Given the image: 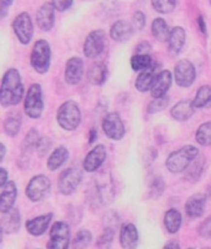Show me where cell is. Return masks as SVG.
<instances>
[{
	"label": "cell",
	"instance_id": "1",
	"mask_svg": "<svg viewBox=\"0 0 211 249\" xmlns=\"http://www.w3.org/2000/svg\"><path fill=\"white\" fill-rule=\"evenodd\" d=\"M25 93L21 75L17 69H9L4 74L0 84V105L3 107H12L21 102Z\"/></svg>",
	"mask_w": 211,
	"mask_h": 249
},
{
	"label": "cell",
	"instance_id": "2",
	"mask_svg": "<svg viewBox=\"0 0 211 249\" xmlns=\"http://www.w3.org/2000/svg\"><path fill=\"white\" fill-rule=\"evenodd\" d=\"M197 156H199V150L195 146H192V144H186V146L174 151V152L168 156L165 166L169 172H184Z\"/></svg>",
	"mask_w": 211,
	"mask_h": 249
},
{
	"label": "cell",
	"instance_id": "3",
	"mask_svg": "<svg viewBox=\"0 0 211 249\" xmlns=\"http://www.w3.org/2000/svg\"><path fill=\"white\" fill-rule=\"evenodd\" d=\"M82 120L81 110L72 100L64 102L57 111V124L65 131H75Z\"/></svg>",
	"mask_w": 211,
	"mask_h": 249
},
{
	"label": "cell",
	"instance_id": "4",
	"mask_svg": "<svg viewBox=\"0 0 211 249\" xmlns=\"http://www.w3.org/2000/svg\"><path fill=\"white\" fill-rule=\"evenodd\" d=\"M30 64L37 74H46L51 65L50 44L44 39L37 40L31 50Z\"/></svg>",
	"mask_w": 211,
	"mask_h": 249
},
{
	"label": "cell",
	"instance_id": "5",
	"mask_svg": "<svg viewBox=\"0 0 211 249\" xmlns=\"http://www.w3.org/2000/svg\"><path fill=\"white\" fill-rule=\"evenodd\" d=\"M44 97H42V88L40 84H32L26 92L24 100V111L26 116L32 120H37L41 117L44 112Z\"/></svg>",
	"mask_w": 211,
	"mask_h": 249
},
{
	"label": "cell",
	"instance_id": "6",
	"mask_svg": "<svg viewBox=\"0 0 211 249\" xmlns=\"http://www.w3.org/2000/svg\"><path fill=\"white\" fill-rule=\"evenodd\" d=\"M51 191V181L48 176L36 175L26 186L25 195L31 202H41L46 198Z\"/></svg>",
	"mask_w": 211,
	"mask_h": 249
},
{
	"label": "cell",
	"instance_id": "7",
	"mask_svg": "<svg viewBox=\"0 0 211 249\" xmlns=\"http://www.w3.org/2000/svg\"><path fill=\"white\" fill-rule=\"evenodd\" d=\"M95 196H96V201L102 206L110 204L114 198V186H113L112 177L108 172L99 173L96 176Z\"/></svg>",
	"mask_w": 211,
	"mask_h": 249
},
{
	"label": "cell",
	"instance_id": "8",
	"mask_svg": "<svg viewBox=\"0 0 211 249\" xmlns=\"http://www.w3.org/2000/svg\"><path fill=\"white\" fill-rule=\"evenodd\" d=\"M71 246L70 227L66 222H55L51 227L50 241L48 248L50 249H67Z\"/></svg>",
	"mask_w": 211,
	"mask_h": 249
},
{
	"label": "cell",
	"instance_id": "9",
	"mask_svg": "<svg viewBox=\"0 0 211 249\" xmlns=\"http://www.w3.org/2000/svg\"><path fill=\"white\" fill-rule=\"evenodd\" d=\"M13 30L20 44L28 45L34 36V24L26 12L20 13L13 21Z\"/></svg>",
	"mask_w": 211,
	"mask_h": 249
},
{
	"label": "cell",
	"instance_id": "10",
	"mask_svg": "<svg viewBox=\"0 0 211 249\" xmlns=\"http://www.w3.org/2000/svg\"><path fill=\"white\" fill-rule=\"evenodd\" d=\"M82 177H83V175H82V171L80 168H66V170L62 171L59 177V183H57L59 191L65 196L72 195L77 190V187L81 184Z\"/></svg>",
	"mask_w": 211,
	"mask_h": 249
},
{
	"label": "cell",
	"instance_id": "11",
	"mask_svg": "<svg viewBox=\"0 0 211 249\" xmlns=\"http://www.w3.org/2000/svg\"><path fill=\"white\" fill-rule=\"evenodd\" d=\"M102 128L106 136L113 141H121L126 135L123 121L117 112H110L104 116L102 121Z\"/></svg>",
	"mask_w": 211,
	"mask_h": 249
},
{
	"label": "cell",
	"instance_id": "12",
	"mask_svg": "<svg viewBox=\"0 0 211 249\" xmlns=\"http://www.w3.org/2000/svg\"><path fill=\"white\" fill-rule=\"evenodd\" d=\"M174 76L178 86L180 88H190L196 79V70L193 62L189 60H179L175 64Z\"/></svg>",
	"mask_w": 211,
	"mask_h": 249
},
{
	"label": "cell",
	"instance_id": "13",
	"mask_svg": "<svg viewBox=\"0 0 211 249\" xmlns=\"http://www.w3.org/2000/svg\"><path fill=\"white\" fill-rule=\"evenodd\" d=\"M106 46V34L103 30H93L87 35L83 44V53L88 59H96Z\"/></svg>",
	"mask_w": 211,
	"mask_h": 249
},
{
	"label": "cell",
	"instance_id": "14",
	"mask_svg": "<svg viewBox=\"0 0 211 249\" xmlns=\"http://www.w3.org/2000/svg\"><path fill=\"white\" fill-rule=\"evenodd\" d=\"M107 157V150L103 144H97L88 152L83 161V170L86 172H95L101 167Z\"/></svg>",
	"mask_w": 211,
	"mask_h": 249
},
{
	"label": "cell",
	"instance_id": "15",
	"mask_svg": "<svg viewBox=\"0 0 211 249\" xmlns=\"http://www.w3.org/2000/svg\"><path fill=\"white\" fill-rule=\"evenodd\" d=\"M83 76V61L81 57L73 56L68 59L65 68V80L68 85H77Z\"/></svg>",
	"mask_w": 211,
	"mask_h": 249
},
{
	"label": "cell",
	"instance_id": "16",
	"mask_svg": "<svg viewBox=\"0 0 211 249\" xmlns=\"http://www.w3.org/2000/svg\"><path fill=\"white\" fill-rule=\"evenodd\" d=\"M55 10L52 3L42 4L36 13V24L42 31H50L55 25Z\"/></svg>",
	"mask_w": 211,
	"mask_h": 249
},
{
	"label": "cell",
	"instance_id": "17",
	"mask_svg": "<svg viewBox=\"0 0 211 249\" xmlns=\"http://www.w3.org/2000/svg\"><path fill=\"white\" fill-rule=\"evenodd\" d=\"M206 199H208V196L204 193H195V195L190 196L185 203L186 215L192 219L201 217L205 211Z\"/></svg>",
	"mask_w": 211,
	"mask_h": 249
},
{
	"label": "cell",
	"instance_id": "18",
	"mask_svg": "<svg viewBox=\"0 0 211 249\" xmlns=\"http://www.w3.org/2000/svg\"><path fill=\"white\" fill-rule=\"evenodd\" d=\"M3 188V192L0 193V212L6 213L14 208L17 198V186L14 181H9Z\"/></svg>",
	"mask_w": 211,
	"mask_h": 249
},
{
	"label": "cell",
	"instance_id": "19",
	"mask_svg": "<svg viewBox=\"0 0 211 249\" xmlns=\"http://www.w3.org/2000/svg\"><path fill=\"white\" fill-rule=\"evenodd\" d=\"M172 72L169 70H163L161 71V72H158L154 84H153L152 90H150L153 99H155V97L165 96L168 90L170 89V86H172Z\"/></svg>",
	"mask_w": 211,
	"mask_h": 249
},
{
	"label": "cell",
	"instance_id": "20",
	"mask_svg": "<svg viewBox=\"0 0 211 249\" xmlns=\"http://www.w3.org/2000/svg\"><path fill=\"white\" fill-rule=\"evenodd\" d=\"M52 217H54L52 213H46V214L39 215V217H35L32 218V219H29V221H26L25 224L26 231H28L31 235H34V237L42 235L46 232L49 226H50Z\"/></svg>",
	"mask_w": 211,
	"mask_h": 249
},
{
	"label": "cell",
	"instance_id": "21",
	"mask_svg": "<svg viewBox=\"0 0 211 249\" xmlns=\"http://www.w3.org/2000/svg\"><path fill=\"white\" fill-rule=\"evenodd\" d=\"M20 226H21V214H20L17 208H13L9 212H6L0 221V228L6 234L19 232Z\"/></svg>",
	"mask_w": 211,
	"mask_h": 249
},
{
	"label": "cell",
	"instance_id": "22",
	"mask_svg": "<svg viewBox=\"0 0 211 249\" xmlns=\"http://www.w3.org/2000/svg\"><path fill=\"white\" fill-rule=\"evenodd\" d=\"M139 235L137 227L132 223H128L122 227L121 234H119V243L124 249H134L138 246Z\"/></svg>",
	"mask_w": 211,
	"mask_h": 249
},
{
	"label": "cell",
	"instance_id": "23",
	"mask_svg": "<svg viewBox=\"0 0 211 249\" xmlns=\"http://www.w3.org/2000/svg\"><path fill=\"white\" fill-rule=\"evenodd\" d=\"M186 34L185 30L180 26H175L170 30V35L168 39V50L169 54H172L173 56L178 55L183 49L184 44H185Z\"/></svg>",
	"mask_w": 211,
	"mask_h": 249
},
{
	"label": "cell",
	"instance_id": "24",
	"mask_svg": "<svg viewBox=\"0 0 211 249\" xmlns=\"http://www.w3.org/2000/svg\"><path fill=\"white\" fill-rule=\"evenodd\" d=\"M110 34L114 41H127L133 35V25L127 20H118L111 26Z\"/></svg>",
	"mask_w": 211,
	"mask_h": 249
},
{
	"label": "cell",
	"instance_id": "25",
	"mask_svg": "<svg viewBox=\"0 0 211 249\" xmlns=\"http://www.w3.org/2000/svg\"><path fill=\"white\" fill-rule=\"evenodd\" d=\"M195 105L194 102L190 100H183V101L178 102L177 105L173 106L170 115L177 121H186L195 113Z\"/></svg>",
	"mask_w": 211,
	"mask_h": 249
},
{
	"label": "cell",
	"instance_id": "26",
	"mask_svg": "<svg viewBox=\"0 0 211 249\" xmlns=\"http://www.w3.org/2000/svg\"><path fill=\"white\" fill-rule=\"evenodd\" d=\"M157 75L158 74L157 71H155V65L141 71V74L138 75V77L135 80V88H137V90L141 91V92H146V91L152 90Z\"/></svg>",
	"mask_w": 211,
	"mask_h": 249
},
{
	"label": "cell",
	"instance_id": "27",
	"mask_svg": "<svg viewBox=\"0 0 211 249\" xmlns=\"http://www.w3.org/2000/svg\"><path fill=\"white\" fill-rule=\"evenodd\" d=\"M108 77V69L104 62H96L90 68L87 79L92 85H103Z\"/></svg>",
	"mask_w": 211,
	"mask_h": 249
},
{
	"label": "cell",
	"instance_id": "28",
	"mask_svg": "<svg viewBox=\"0 0 211 249\" xmlns=\"http://www.w3.org/2000/svg\"><path fill=\"white\" fill-rule=\"evenodd\" d=\"M23 124V117L19 111H10L6 115L5 121H4V131L8 136L15 137L20 132Z\"/></svg>",
	"mask_w": 211,
	"mask_h": 249
},
{
	"label": "cell",
	"instance_id": "29",
	"mask_svg": "<svg viewBox=\"0 0 211 249\" xmlns=\"http://www.w3.org/2000/svg\"><path fill=\"white\" fill-rule=\"evenodd\" d=\"M68 150L65 146H60L56 150L52 151V153L50 155L48 160V168L50 171H56L61 167L62 164L65 163L68 160Z\"/></svg>",
	"mask_w": 211,
	"mask_h": 249
},
{
	"label": "cell",
	"instance_id": "30",
	"mask_svg": "<svg viewBox=\"0 0 211 249\" xmlns=\"http://www.w3.org/2000/svg\"><path fill=\"white\" fill-rule=\"evenodd\" d=\"M181 223H183V217H181V213L179 212L175 208L166 211L165 215H164V224H165V228L169 233H177L178 231L180 230Z\"/></svg>",
	"mask_w": 211,
	"mask_h": 249
},
{
	"label": "cell",
	"instance_id": "31",
	"mask_svg": "<svg viewBox=\"0 0 211 249\" xmlns=\"http://www.w3.org/2000/svg\"><path fill=\"white\" fill-rule=\"evenodd\" d=\"M152 34L159 41H168L169 35H170V29L168 24L162 18H157L152 23Z\"/></svg>",
	"mask_w": 211,
	"mask_h": 249
},
{
	"label": "cell",
	"instance_id": "32",
	"mask_svg": "<svg viewBox=\"0 0 211 249\" xmlns=\"http://www.w3.org/2000/svg\"><path fill=\"white\" fill-rule=\"evenodd\" d=\"M196 108L211 107V86L204 85L197 90L195 99L193 100Z\"/></svg>",
	"mask_w": 211,
	"mask_h": 249
},
{
	"label": "cell",
	"instance_id": "33",
	"mask_svg": "<svg viewBox=\"0 0 211 249\" xmlns=\"http://www.w3.org/2000/svg\"><path fill=\"white\" fill-rule=\"evenodd\" d=\"M204 164H205V160H204L203 156H201V157H199V156H197L196 159H195L194 161L190 163V166H189V167L185 170L186 171L185 179H188V181H192V182L197 181V179L200 178L201 173H203Z\"/></svg>",
	"mask_w": 211,
	"mask_h": 249
},
{
	"label": "cell",
	"instance_id": "34",
	"mask_svg": "<svg viewBox=\"0 0 211 249\" xmlns=\"http://www.w3.org/2000/svg\"><path fill=\"white\" fill-rule=\"evenodd\" d=\"M153 65H154L153 59L149 54H135L134 56L130 57V66L137 72L152 68Z\"/></svg>",
	"mask_w": 211,
	"mask_h": 249
},
{
	"label": "cell",
	"instance_id": "35",
	"mask_svg": "<svg viewBox=\"0 0 211 249\" xmlns=\"http://www.w3.org/2000/svg\"><path fill=\"white\" fill-rule=\"evenodd\" d=\"M196 142L201 146H211V121L200 124L195 135Z\"/></svg>",
	"mask_w": 211,
	"mask_h": 249
},
{
	"label": "cell",
	"instance_id": "36",
	"mask_svg": "<svg viewBox=\"0 0 211 249\" xmlns=\"http://www.w3.org/2000/svg\"><path fill=\"white\" fill-rule=\"evenodd\" d=\"M91 239H92V233L90 231L82 230L77 232V234L75 235L72 243H71V247L76 249L84 248V247H87L91 243Z\"/></svg>",
	"mask_w": 211,
	"mask_h": 249
},
{
	"label": "cell",
	"instance_id": "37",
	"mask_svg": "<svg viewBox=\"0 0 211 249\" xmlns=\"http://www.w3.org/2000/svg\"><path fill=\"white\" fill-rule=\"evenodd\" d=\"M152 5L157 13L169 14L175 9L177 0H152Z\"/></svg>",
	"mask_w": 211,
	"mask_h": 249
},
{
	"label": "cell",
	"instance_id": "38",
	"mask_svg": "<svg viewBox=\"0 0 211 249\" xmlns=\"http://www.w3.org/2000/svg\"><path fill=\"white\" fill-rule=\"evenodd\" d=\"M113 237H114V230L110 228V227H106L102 233V235H99L98 239H97V247H101V248H108V247L112 244Z\"/></svg>",
	"mask_w": 211,
	"mask_h": 249
},
{
	"label": "cell",
	"instance_id": "39",
	"mask_svg": "<svg viewBox=\"0 0 211 249\" xmlns=\"http://www.w3.org/2000/svg\"><path fill=\"white\" fill-rule=\"evenodd\" d=\"M169 104V99L166 96L155 97L149 105H148V112L149 113H158L161 111L165 110Z\"/></svg>",
	"mask_w": 211,
	"mask_h": 249
},
{
	"label": "cell",
	"instance_id": "40",
	"mask_svg": "<svg viewBox=\"0 0 211 249\" xmlns=\"http://www.w3.org/2000/svg\"><path fill=\"white\" fill-rule=\"evenodd\" d=\"M164 190H165V184H164V181L162 178H155L153 181L152 186H150V197L152 198H158L159 196L163 195Z\"/></svg>",
	"mask_w": 211,
	"mask_h": 249
},
{
	"label": "cell",
	"instance_id": "41",
	"mask_svg": "<svg viewBox=\"0 0 211 249\" xmlns=\"http://www.w3.org/2000/svg\"><path fill=\"white\" fill-rule=\"evenodd\" d=\"M51 148V141L48 137H40L39 141H37L36 146H35V150L39 153V156H45L46 153L50 151Z\"/></svg>",
	"mask_w": 211,
	"mask_h": 249
},
{
	"label": "cell",
	"instance_id": "42",
	"mask_svg": "<svg viewBox=\"0 0 211 249\" xmlns=\"http://www.w3.org/2000/svg\"><path fill=\"white\" fill-rule=\"evenodd\" d=\"M197 232H199L200 237L205 238V239L211 238V214L206 218L203 223L200 224L199 228H197Z\"/></svg>",
	"mask_w": 211,
	"mask_h": 249
},
{
	"label": "cell",
	"instance_id": "43",
	"mask_svg": "<svg viewBox=\"0 0 211 249\" xmlns=\"http://www.w3.org/2000/svg\"><path fill=\"white\" fill-rule=\"evenodd\" d=\"M133 25L137 30H142L146 26V15H144L143 12L138 10L135 12L134 15H133Z\"/></svg>",
	"mask_w": 211,
	"mask_h": 249
},
{
	"label": "cell",
	"instance_id": "44",
	"mask_svg": "<svg viewBox=\"0 0 211 249\" xmlns=\"http://www.w3.org/2000/svg\"><path fill=\"white\" fill-rule=\"evenodd\" d=\"M51 3L57 12H66L72 6L73 0H51Z\"/></svg>",
	"mask_w": 211,
	"mask_h": 249
},
{
	"label": "cell",
	"instance_id": "45",
	"mask_svg": "<svg viewBox=\"0 0 211 249\" xmlns=\"http://www.w3.org/2000/svg\"><path fill=\"white\" fill-rule=\"evenodd\" d=\"M9 182V172L5 168L0 167V188H3Z\"/></svg>",
	"mask_w": 211,
	"mask_h": 249
},
{
	"label": "cell",
	"instance_id": "46",
	"mask_svg": "<svg viewBox=\"0 0 211 249\" xmlns=\"http://www.w3.org/2000/svg\"><path fill=\"white\" fill-rule=\"evenodd\" d=\"M197 24H199V28L200 30H201V33H203V34H206V24L203 17H199V19H197Z\"/></svg>",
	"mask_w": 211,
	"mask_h": 249
},
{
	"label": "cell",
	"instance_id": "47",
	"mask_svg": "<svg viewBox=\"0 0 211 249\" xmlns=\"http://www.w3.org/2000/svg\"><path fill=\"white\" fill-rule=\"evenodd\" d=\"M6 155V147H5V144L1 143L0 142V163H1V161L4 160V157H5Z\"/></svg>",
	"mask_w": 211,
	"mask_h": 249
},
{
	"label": "cell",
	"instance_id": "48",
	"mask_svg": "<svg viewBox=\"0 0 211 249\" xmlns=\"http://www.w3.org/2000/svg\"><path fill=\"white\" fill-rule=\"evenodd\" d=\"M96 137H97L96 128H92L90 132V140H88V142H90V143H93V142L96 141Z\"/></svg>",
	"mask_w": 211,
	"mask_h": 249
},
{
	"label": "cell",
	"instance_id": "49",
	"mask_svg": "<svg viewBox=\"0 0 211 249\" xmlns=\"http://www.w3.org/2000/svg\"><path fill=\"white\" fill-rule=\"evenodd\" d=\"M180 247V244L178 243L177 241H173V242H169V243H166L165 246H164V248H179Z\"/></svg>",
	"mask_w": 211,
	"mask_h": 249
},
{
	"label": "cell",
	"instance_id": "50",
	"mask_svg": "<svg viewBox=\"0 0 211 249\" xmlns=\"http://www.w3.org/2000/svg\"><path fill=\"white\" fill-rule=\"evenodd\" d=\"M13 1H14V0H0V6L9 9V6L13 4Z\"/></svg>",
	"mask_w": 211,
	"mask_h": 249
},
{
	"label": "cell",
	"instance_id": "51",
	"mask_svg": "<svg viewBox=\"0 0 211 249\" xmlns=\"http://www.w3.org/2000/svg\"><path fill=\"white\" fill-rule=\"evenodd\" d=\"M6 15H8V8H3V6H0V20L4 19Z\"/></svg>",
	"mask_w": 211,
	"mask_h": 249
},
{
	"label": "cell",
	"instance_id": "52",
	"mask_svg": "<svg viewBox=\"0 0 211 249\" xmlns=\"http://www.w3.org/2000/svg\"><path fill=\"white\" fill-rule=\"evenodd\" d=\"M208 197L209 198H211V184L210 186H208Z\"/></svg>",
	"mask_w": 211,
	"mask_h": 249
},
{
	"label": "cell",
	"instance_id": "53",
	"mask_svg": "<svg viewBox=\"0 0 211 249\" xmlns=\"http://www.w3.org/2000/svg\"><path fill=\"white\" fill-rule=\"evenodd\" d=\"M3 234H4L3 230H1V228H0V243H1V241H3Z\"/></svg>",
	"mask_w": 211,
	"mask_h": 249
},
{
	"label": "cell",
	"instance_id": "54",
	"mask_svg": "<svg viewBox=\"0 0 211 249\" xmlns=\"http://www.w3.org/2000/svg\"><path fill=\"white\" fill-rule=\"evenodd\" d=\"M210 4H211V0H210Z\"/></svg>",
	"mask_w": 211,
	"mask_h": 249
}]
</instances>
